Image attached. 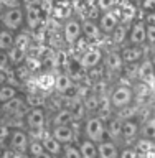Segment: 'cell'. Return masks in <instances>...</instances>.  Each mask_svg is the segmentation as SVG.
Returning <instances> with one entry per match:
<instances>
[{
    "label": "cell",
    "instance_id": "cell-1",
    "mask_svg": "<svg viewBox=\"0 0 155 158\" xmlns=\"http://www.w3.org/2000/svg\"><path fill=\"white\" fill-rule=\"evenodd\" d=\"M0 25H2V28H7L13 33L20 31L25 25V10L22 5L8 7L7 10H3L0 13Z\"/></svg>",
    "mask_w": 155,
    "mask_h": 158
},
{
    "label": "cell",
    "instance_id": "cell-2",
    "mask_svg": "<svg viewBox=\"0 0 155 158\" xmlns=\"http://www.w3.org/2000/svg\"><path fill=\"white\" fill-rule=\"evenodd\" d=\"M83 133L84 138L101 143L102 140H106L107 133H106V123L99 115H89L83 123Z\"/></svg>",
    "mask_w": 155,
    "mask_h": 158
},
{
    "label": "cell",
    "instance_id": "cell-3",
    "mask_svg": "<svg viewBox=\"0 0 155 158\" xmlns=\"http://www.w3.org/2000/svg\"><path fill=\"white\" fill-rule=\"evenodd\" d=\"M119 23H121V10L119 8H117V12L112 10V8L104 10V12L99 15V18H97V27H99V30H101V33L102 35H109V36L116 31Z\"/></svg>",
    "mask_w": 155,
    "mask_h": 158
},
{
    "label": "cell",
    "instance_id": "cell-4",
    "mask_svg": "<svg viewBox=\"0 0 155 158\" xmlns=\"http://www.w3.org/2000/svg\"><path fill=\"white\" fill-rule=\"evenodd\" d=\"M134 99V89L131 86H126V84H121V86H116L111 92V107L114 109H124L127 107L129 104L132 102Z\"/></svg>",
    "mask_w": 155,
    "mask_h": 158
},
{
    "label": "cell",
    "instance_id": "cell-5",
    "mask_svg": "<svg viewBox=\"0 0 155 158\" xmlns=\"http://www.w3.org/2000/svg\"><path fill=\"white\" fill-rule=\"evenodd\" d=\"M8 148L12 152L17 153H27L28 145H30V137L28 133L20 127H12V132H10L8 137Z\"/></svg>",
    "mask_w": 155,
    "mask_h": 158
},
{
    "label": "cell",
    "instance_id": "cell-6",
    "mask_svg": "<svg viewBox=\"0 0 155 158\" xmlns=\"http://www.w3.org/2000/svg\"><path fill=\"white\" fill-rule=\"evenodd\" d=\"M25 123H27V127L30 130L33 132H40L43 130L45 123H46V112H45V109L41 106L38 107H30L27 114H25Z\"/></svg>",
    "mask_w": 155,
    "mask_h": 158
},
{
    "label": "cell",
    "instance_id": "cell-7",
    "mask_svg": "<svg viewBox=\"0 0 155 158\" xmlns=\"http://www.w3.org/2000/svg\"><path fill=\"white\" fill-rule=\"evenodd\" d=\"M127 43L132 46H144L147 43V22L145 20H137L132 23L127 33Z\"/></svg>",
    "mask_w": 155,
    "mask_h": 158
},
{
    "label": "cell",
    "instance_id": "cell-8",
    "mask_svg": "<svg viewBox=\"0 0 155 158\" xmlns=\"http://www.w3.org/2000/svg\"><path fill=\"white\" fill-rule=\"evenodd\" d=\"M104 58L102 54V49L97 48V46H89L83 51L81 58H79V64H81V68L84 71H91V69L97 68L99 64H101Z\"/></svg>",
    "mask_w": 155,
    "mask_h": 158
},
{
    "label": "cell",
    "instance_id": "cell-9",
    "mask_svg": "<svg viewBox=\"0 0 155 158\" xmlns=\"http://www.w3.org/2000/svg\"><path fill=\"white\" fill-rule=\"evenodd\" d=\"M63 38L64 43L74 44L83 38V30H81V22L78 18H68L63 25Z\"/></svg>",
    "mask_w": 155,
    "mask_h": 158
},
{
    "label": "cell",
    "instance_id": "cell-10",
    "mask_svg": "<svg viewBox=\"0 0 155 158\" xmlns=\"http://www.w3.org/2000/svg\"><path fill=\"white\" fill-rule=\"evenodd\" d=\"M25 10V25L30 30H37L43 20V5H32V7H23Z\"/></svg>",
    "mask_w": 155,
    "mask_h": 158
},
{
    "label": "cell",
    "instance_id": "cell-11",
    "mask_svg": "<svg viewBox=\"0 0 155 158\" xmlns=\"http://www.w3.org/2000/svg\"><path fill=\"white\" fill-rule=\"evenodd\" d=\"M27 101H25V97L22 96H17L13 99H10V101L0 104V107H2V110L7 114V115H25V109H27Z\"/></svg>",
    "mask_w": 155,
    "mask_h": 158
},
{
    "label": "cell",
    "instance_id": "cell-12",
    "mask_svg": "<svg viewBox=\"0 0 155 158\" xmlns=\"http://www.w3.org/2000/svg\"><path fill=\"white\" fill-rule=\"evenodd\" d=\"M51 137L58 140L61 145L73 143L74 140V128L71 125H54L51 128Z\"/></svg>",
    "mask_w": 155,
    "mask_h": 158
},
{
    "label": "cell",
    "instance_id": "cell-13",
    "mask_svg": "<svg viewBox=\"0 0 155 158\" xmlns=\"http://www.w3.org/2000/svg\"><path fill=\"white\" fill-rule=\"evenodd\" d=\"M140 133V122L136 117H129L122 120V138L124 140H134Z\"/></svg>",
    "mask_w": 155,
    "mask_h": 158
},
{
    "label": "cell",
    "instance_id": "cell-14",
    "mask_svg": "<svg viewBox=\"0 0 155 158\" xmlns=\"http://www.w3.org/2000/svg\"><path fill=\"white\" fill-rule=\"evenodd\" d=\"M121 56L124 64H132V63H139L144 56V49L142 46H132V44H127L121 49Z\"/></svg>",
    "mask_w": 155,
    "mask_h": 158
},
{
    "label": "cell",
    "instance_id": "cell-15",
    "mask_svg": "<svg viewBox=\"0 0 155 158\" xmlns=\"http://www.w3.org/2000/svg\"><path fill=\"white\" fill-rule=\"evenodd\" d=\"M97 158H119V147L114 140H102L97 143Z\"/></svg>",
    "mask_w": 155,
    "mask_h": 158
},
{
    "label": "cell",
    "instance_id": "cell-16",
    "mask_svg": "<svg viewBox=\"0 0 155 158\" xmlns=\"http://www.w3.org/2000/svg\"><path fill=\"white\" fill-rule=\"evenodd\" d=\"M137 76L142 82H152L155 79V64L152 59H144V61L139 64V71Z\"/></svg>",
    "mask_w": 155,
    "mask_h": 158
},
{
    "label": "cell",
    "instance_id": "cell-17",
    "mask_svg": "<svg viewBox=\"0 0 155 158\" xmlns=\"http://www.w3.org/2000/svg\"><path fill=\"white\" fill-rule=\"evenodd\" d=\"M81 30H83V38L89 40V41H94V40H99L102 36L101 30L97 27V22H94V20L81 22Z\"/></svg>",
    "mask_w": 155,
    "mask_h": 158
},
{
    "label": "cell",
    "instance_id": "cell-18",
    "mask_svg": "<svg viewBox=\"0 0 155 158\" xmlns=\"http://www.w3.org/2000/svg\"><path fill=\"white\" fill-rule=\"evenodd\" d=\"M79 153L83 158H97V143L89 140V138H81L78 143Z\"/></svg>",
    "mask_w": 155,
    "mask_h": 158
},
{
    "label": "cell",
    "instance_id": "cell-19",
    "mask_svg": "<svg viewBox=\"0 0 155 158\" xmlns=\"http://www.w3.org/2000/svg\"><path fill=\"white\" fill-rule=\"evenodd\" d=\"M106 68L112 73H121L124 69V61L121 51H109L106 56Z\"/></svg>",
    "mask_w": 155,
    "mask_h": 158
},
{
    "label": "cell",
    "instance_id": "cell-20",
    "mask_svg": "<svg viewBox=\"0 0 155 158\" xmlns=\"http://www.w3.org/2000/svg\"><path fill=\"white\" fill-rule=\"evenodd\" d=\"M73 122H76V120H74L71 109H59L53 117V127L54 125H71Z\"/></svg>",
    "mask_w": 155,
    "mask_h": 158
},
{
    "label": "cell",
    "instance_id": "cell-21",
    "mask_svg": "<svg viewBox=\"0 0 155 158\" xmlns=\"http://www.w3.org/2000/svg\"><path fill=\"white\" fill-rule=\"evenodd\" d=\"M8 53V58H10V64H12L13 68H18V66H22V64L25 63V59H27V49H23V48H20V46H15L10 49Z\"/></svg>",
    "mask_w": 155,
    "mask_h": 158
},
{
    "label": "cell",
    "instance_id": "cell-22",
    "mask_svg": "<svg viewBox=\"0 0 155 158\" xmlns=\"http://www.w3.org/2000/svg\"><path fill=\"white\" fill-rule=\"evenodd\" d=\"M15 35L13 31H10L7 28H2L0 30V49L2 51H10L13 46H15Z\"/></svg>",
    "mask_w": 155,
    "mask_h": 158
},
{
    "label": "cell",
    "instance_id": "cell-23",
    "mask_svg": "<svg viewBox=\"0 0 155 158\" xmlns=\"http://www.w3.org/2000/svg\"><path fill=\"white\" fill-rule=\"evenodd\" d=\"M106 133L112 138V140L121 138L122 137V120L121 118L111 117V120H109L107 125H106Z\"/></svg>",
    "mask_w": 155,
    "mask_h": 158
},
{
    "label": "cell",
    "instance_id": "cell-24",
    "mask_svg": "<svg viewBox=\"0 0 155 158\" xmlns=\"http://www.w3.org/2000/svg\"><path fill=\"white\" fill-rule=\"evenodd\" d=\"M41 143H43L45 150H46L48 153H51L53 156H59V155H61L63 145H61L58 140H54V138L51 137V133H50V135H46L45 138H41Z\"/></svg>",
    "mask_w": 155,
    "mask_h": 158
},
{
    "label": "cell",
    "instance_id": "cell-25",
    "mask_svg": "<svg viewBox=\"0 0 155 158\" xmlns=\"http://www.w3.org/2000/svg\"><path fill=\"white\" fill-rule=\"evenodd\" d=\"M17 96H20V92H18V87L15 86V84L5 82L0 86V104L7 102V101H10V99H13Z\"/></svg>",
    "mask_w": 155,
    "mask_h": 158
},
{
    "label": "cell",
    "instance_id": "cell-26",
    "mask_svg": "<svg viewBox=\"0 0 155 158\" xmlns=\"http://www.w3.org/2000/svg\"><path fill=\"white\" fill-rule=\"evenodd\" d=\"M73 84H74V82H73V79L69 77L66 73H64V74H59V76L54 77V89H56L59 94H63L69 86H73Z\"/></svg>",
    "mask_w": 155,
    "mask_h": 158
},
{
    "label": "cell",
    "instance_id": "cell-27",
    "mask_svg": "<svg viewBox=\"0 0 155 158\" xmlns=\"http://www.w3.org/2000/svg\"><path fill=\"white\" fill-rule=\"evenodd\" d=\"M59 158H83V156H81V153H79L78 145H74V143H66V145H63Z\"/></svg>",
    "mask_w": 155,
    "mask_h": 158
},
{
    "label": "cell",
    "instance_id": "cell-28",
    "mask_svg": "<svg viewBox=\"0 0 155 158\" xmlns=\"http://www.w3.org/2000/svg\"><path fill=\"white\" fill-rule=\"evenodd\" d=\"M37 87L40 89V91H48V89L54 87V77L50 73L41 74V76L38 77V81H37Z\"/></svg>",
    "mask_w": 155,
    "mask_h": 158
},
{
    "label": "cell",
    "instance_id": "cell-29",
    "mask_svg": "<svg viewBox=\"0 0 155 158\" xmlns=\"http://www.w3.org/2000/svg\"><path fill=\"white\" fill-rule=\"evenodd\" d=\"M127 33H129V27L126 23H119V27L116 28V31H114L111 36H112V40H114V43H122L124 40H127Z\"/></svg>",
    "mask_w": 155,
    "mask_h": 158
},
{
    "label": "cell",
    "instance_id": "cell-30",
    "mask_svg": "<svg viewBox=\"0 0 155 158\" xmlns=\"http://www.w3.org/2000/svg\"><path fill=\"white\" fill-rule=\"evenodd\" d=\"M140 133L145 140H155V120H149L140 127Z\"/></svg>",
    "mask_w": 155,
    "mask_h": 158
},
{
    "label": "cell",
    "instance_id": "cell-31",
    "mask_svg": "<svg viewBox=\"0 0 155 158\" xmlns=\"http://www.w3.org/2000/svg\"><path fill=\"white\" fill-rule=\"evenodd\" d=\"M45 152V147H43V143H41V138H37V140H30V145H28V150L27 153L30 156H35V155H38V153H41Z\"/></svg>",
    "mask_w": 155,
    "mask_h": 158
},
{
    "label": "cell",
    "instance_id": "cell-32",
    "mask_svg": "<svg viewBox=\"0 0 155 158\" xmlns=\"http://www.w3.org/2000/svg\"><path fill=\"white\" fill-rule=\"evenodd\" d=\"M40 66H41V61H40L38 58H32V56H27V59H25V63H23V68L27 69L28 73L37 71V69H40Z\"/></svg>",
    "mask_w": 155,
    "mask_h": 158
},
{
    "label": "cell",
    "instance_id": "cell-33",
    "mask_svg": "<svg viewBox=\"0 0 155 158\" xmlns=\"http://www.w3.org/2000/svg\"><path fill=\"white\" fill-rule=\"evenodd\" d=\"M0 71H3V73H10V71H12V64H10L8 53L2 51V49H0Z\"/></svg>",
    "mask_w": 155,
    "mask_h": 158
},
{
    "label": "cell",
    "instance_id": "cell-34",
    "mask_svg": "<svg viewBox=\"0 0 155 158\" xmlns=\"http://www.w3.org/2000/svg\"><path fill=\"white\" fill-rule=\"evenodd\" d=\"M61 96L66 99V101H76V99H79V87L76 84H73V86H69Z\"/></svg>",
    "mask_w": 155,
    "mask_h": 158
},
{
    "label": "cell",
    "instance_id": "cell-35",
    "mask_svg": "<svg viewBox=\"0 0 155 158\" xmlns=\"http://www.w3.org/2000/svg\"><path fill=\"white\" fill-rule=\"evenodd\" d=\"M10 132H12V127L7 125V123H0V147H3L8 142Z\"/></svg>",
    "mask_w": 155,
    "mask_h": 158
},
{
    "label": "cell",
    "instance_id": "cell-36",
    "mask_svg": "<svg viewBox=\"0 0 155 158\" xmlns=\"http://www.w3.org/2000/svg\"><path fill=\"white\" fill-rule=\"evenodd\" d=\"M147 43L155 46V23L147 22Z\"/></svg>",
    "mask_w": 155,
    "mask_h": 158
},
{
    "label": "cell",
    "instance_id": "cell-37",
    "mask_svg": "<svg viewBox=\"0 0 155 158\" xmlns=\"http://www.w3.org/2000/svg\"><path fill=\"white\" fill-rule=\"evenodd\" d=\"M119 158H137L136 148L126 147V148H122V150H119Z\"/></svg>",
    "mask_w": 155,
    "mask_h": 158
},
{
    "label": "cell",
    "instance_id": "cell-38",
    "mask_svg": "<svg viewBox=\"0 0 155 158\" xmlns=\"http://www.w3.org/2000/svg\"><path fill=\"white\" fill-rule=\"evenodd\" d=\"M140 8L149 15L155 13V0H144V2L140 3Z\"/></svg>",
    "mask_w": 155,
    "mask_h": 158
},
{
    "label": "cell",
    "instance_id": "cell-39",
    "mask_svg": "<svg viewBox=\"0 0 155 158\" xmlns=\"http://www.w3.org/2000/svg\"><path fill=\"white\" fill-rule=\"evenodd\" d=\"M22 7H32V5H43L45 0H20Z\"/></svg>",
    "mask_w": 155,
    "mask_h": 158
},
{
    "label": "cell",
    "instance_id": "cell-40",
    "mask_svg": "<svg viewBox=\"0 0 155 158\" xmlns=\"http://www.w3.org/2000/svg\"><path fill=\"white\" fill-rule=\"evenodd\" d=\"M32 158H54L51 153H48L46 150L45 152H41V153H38V155H35V156H32Z\"/></svg>",
    "mask_w": 155,
    "mask_h": 158
},
{
    "label": "cell",
    "instance_id": "cell-41",
    "mask_svg": "<svg viewBox=\"0 0 155 158\" xmlns=\"http://www.w3.org/2000/svg\"><path fill=\"white\" fill-rule=\"evenodd\" d=\"M127 2H131V3H134V5H140L144 0H127Z\"/></svg>",
    "mask_w": 155,
    "mask_h": 158
},
{
    "label": "cell",
    "instance_id": "cell-42",
    "mask_svg": "<svg viewBox=\"0 0 155 158\" xmlns=\"http://www.w3.org/2000/svg\"><path fill=\"white\" fill-rule=\"evenodd\" d=\"M0 30H2V25H0Z\"/></svg>",
    "mask_w": 155,
    "mask_h": 158
},
{
    "label": "cell",
    "instance_id": "cell-43",
    "mask_svg": "<svg viewBox=\"0 0 155 158\" xmlns=\"http://www.w3.org/2000/svg\"><path fill=\"white\" fill-rule=\"evenodd\" d=\"M73 2H74V0H73Z\"/></svg>",
    "mask_w": 155,
    "mask_h": 158
}]
</instances>
